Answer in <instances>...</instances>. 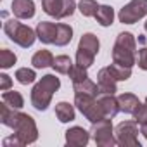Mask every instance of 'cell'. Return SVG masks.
<instances>
[{"label": "cell", "instance_id": "1", "mask_svg": "<svg viewBox=\"0 0 147 147\" xmlns=\"http://www.w3.org/2000/svg\"><path fill=\"white\" fill-rule=\"evenodd\" d=\"M61 88V80L55 75H43L31 88V106L36 111H47L54 94Z\"/></svg>", "mask_w": 147, "mask_h": 147}, {"label": "cell", "instance_id": "2", "mask_svg": "<svg viewBox=\"0 0 147 147\" xmlns=\"http://www.w3.org/2000/svg\"><path fill=\"white\" fill-rule=\"evenodd\" d=\"M4 31H5V35L9 36L11 42H14L16 45H19L23 49H30L35 43V40L38 38L36 30H31L30 26L19 23L18 18L16 19H7L4 23Z\"/></svg>", "mask_w": 147, "mask_h": 147}, {"label": "cell", "instance_id": "3", "mask_svg": "<svg viewBox=\"0 0 147 147\" xmlns=\"http://www.w3.org/2000/svg\"><path fill=\"white\" fill-rule=\"evenodd\" d=\"M75 106L78 107V111L90 121V123H97L99 119L106 118L104 111L97 100V97L88 95V94H75Z\"/></svg>", "mask_w": 147, "mask_h": 147}, {"label": "cell", "instance_id": "4", "mask_svg": "<svg viewBox=\"0 0 147 147\" xmlns=\"http://www.w3.org/2000/svg\"><path fill=\"white\" fill-rule=\"evenodd\" d=\"M90 135H92L94 142L99 147H113V145H118V140H116V135H114V128H113L111 118H102L97 123H92Z\"/></svg>", "mask_w": 147, "mask_h": 147}, {"label": "cell", "instance_id": "5", "mask_svg": "<svg viewBox=\"0 0 147 147\" xmlns=\"http://www.w3.org/2000/svg\"><path fill=\"white\" fill-rule=\"evenodd\" d=\"M147 16V0H130L118 12V19L123 24H135Z\"/></svg>", "mask_w": 147, "mask_h": 147}, {"label": "cell", "instance_id": "6", "mask_svg": "<svg viewBox=\"0 0 147 147\" xmlns=\"http://www.w3.org/2000/svg\"><path fill=\"white\" fill-rule=\"evenodd\" d=\"M14 133L24 142V145H30V144H35L38 140V128H36V123L35 119L26 114V113H21L18 123L14 125Z\"/></svg>", "mask_w": 147, "mask_h": 147}, {"label": "cell", "instance_id": "7", "mask_svg": "<svg viewBox=\"0 0 147 147\" xmlns=\"http://www.w3.org/2000/svg\"><path fill=\"white\" fill-rule=\"evenodd\" d=\"M137 125L138 123L133 119V121H123L116 126L114 135H116L118 145H121V147H140L138 126Z\"/></svg>", "mask_w": 147, "mask_h": 147}, {"label": "cell", "instance_id": "8", "mask_svg": "<svg viewBox=\"0 0 147 147\" xmlns=\"http://www.w3.org/2000/svg\"><path fill=\"white\" fill-rule=\"evenodd\" d=\"M90 131L83 126H71L66 130V145L69 147H85L90 142Z\"/></svg>", "mask_w": 147, "mask_h": 147}, {"label": "cell", "instance_id": "9", "mask_svg": "<svg viewBox=\"0 0 147 147\" xmlns=\"http://www.w3.org/2000/svg\"><path fill=\"white\" fill-rule=\"evenodd\" d=\"M113 62L126 66V67H133L137 64V52L131 49H126L123 45L114 43L113 47Z\"/></svg>", "mask_w": 147, "mask_h": 147}, {"label": "cell", "instance_id": "10", "mask_svg": "<svg viewBox=\"0 0 147 147\" xmlns=\"http://www.w3.org/2000/svg\"><path fill=\"white\" fill-rule=\"evenodd\" d=\"M116 78L111 75L109 67H102L97 73V85H99V95L102 94H116L118 87H116Z\"/></svg>", "mask_w": 147, "mask_h": 147}, {"label": "cell", "instance_id": "11", "mask_svg": "<svg viewBox=\"0 0 147 147\" xmlns=\"http://www.w3.org/2000/svg\"><path fill=\"white\" fill-rule=\"evenodd\" d=\"M11 11L18 19H31L36 12V7L33 0H12Z\"/></svg>", "mask_w": 147, "mask_h": 147}, {"label": "cell", "instance_id": "12", "mask_svg": "<svg viewBox=\"0 0 147 147\" xmlns=\"http://www.w3.org/2000/svg\"><path fill=\"white\" fill-rule=\"evenodd\" d=\"M55 33H57V23L52 21H40L36 24V36L42 43L50 45L55 42Z\"/></svg>", "mask_w": 147, "mask_h": 147}, {"label": "cell", "instance_id": "13", "mask_svg": "<svg viewBox=\"0 0 147 147\" xmlns=\"http://www.w3.org/2000/svg\"><path fill=\"white\" fill-rule=\"evenodd\" d=\"M97 100H99V104H100L106 118H114L119 113L118 97H114V94H102V95L97 97Z\"/></svg>", "mask_w": 147, "mask_h": 147}, {"label": "cell", "instance_id": "14", "mask_svg": "<svg viewBox=\"0 0 147 147\" xmlns=\"http://www.w3.org/2000/svg\"><path fill=\"white\" fill-rule=\"evenodd\" d=\"M19 116H21L19 109H14V107H11L9 104H5L2 100V104H0V123L9 126V128H14V125L18 123Z\"/></svg>", "mask_w": 147, "mask_h": 147}, {"label": "cell", "instance_id": "15", "mask_svg": "<svg viewBox=\"0 0 147 147\" xmlns=\"http://www.w3.org/2000/svg\"><path fill=\"white\" fill-rule=\"evenodd\" d=\"M42 9L47 16L54 19H64V0H42Z\"/></svg>", "mask_w": 147, "mask_h": 147}, {"label": "cell", "instance_id": "16", "mask_svg": "<svg viewBox=\"0 0 147 147\" xmlns=\"http://www.w3.org/2000/svg\"><path fill=\"white\" fill-rule=\"evenodd\" d=\"M55 116L61 123H71L75 121L76 113H75V106H71L69 102H57L55 104Z\"/></svg>", "mask_w": 147, "mask_h": 147}, {"label": "cell", "instance_id": "17", "mask_svg": "<svg viewBox=\"0 0 147 147\" xmlns=\"http://www.w3.org/2000/svg\"><path fill=\"white\" fill-rule=\"evenodd\" d=\"M118 104H119V111L121 113H126V114H133V111L137 109V106L140 104L138 97L133 95V94H119L118 95Z\"/></svg>", "mask_w": 147, "mask_h": 147}, {"label": "cell", "instance_id": "18", "mask_svg": "<svg viewBox=\"0 0 147 147\" xmlns=\"http://www.w3.org/2000/svg\"><path fill=\"white\" fill-rule=\"evenodd\" d=\"M73 40V28L66 23H57V33H55V42L54 45L57 47H66Z\"/></svg>", "mask_w": 147, "mask_h": 147}, {"label": "cell", "instance_id": "19", "mask_svg": "<svg viewBox=\"0 0 147 147\" xmlns=\"http://www.w3.org/2000/svg\"><path fill=\"white\" fill-rule=\"evenodd\" d=\"M78 49H83V50L97 55L99 49H100V42H99V38L94 33H83L82 38H80V42H78Z\"/></svg>", "mask_w": 147, "mask_h": 147}, {"label": "cell", "instance_id": "20", "mask_svg": "<svg viewBox=\"0 0 147 147\" xmlns=\"http://www.w3.org/2000/svg\"><path fill=\"white\" fill-rule=\"evenodd\" d=\"M52 62H54V55H52L50 50H45V49L35 52L33 57H31V64H33L35 69H45L49 66L52 67Z\"/></svg>", "mask_w": 147, "mask_h": 147}, {"label": "cell", "instance_id": "21", "mask_svg": "<svg viewBox=\"0 0 147 147\" xmlns=\"http://www.w3.org/2000/svg\"><path fill=\"white\" fill-rule=\"evenodd\" d=\"M95 21L102 26V28H107L114 23V9L111 5H100L97 9V14H95Z\"/></svg>", "mask_w": 147, "mask_h": 147}, {"label": "cell", "instance_id": "22", "mask_svg": "<svg viewBox=\"0 0 147 147\" xmlns=\"http://www.w3.org/2000/svg\"><path fill=\"white\" fill-rule=\"evenodd\" d=\"M73 90H75V94H88V95L99 97V85L95 82H92L90 78H87L80 83H73Z\"/></svg>", "mask_w": 147, "mask_h": 147}, {"label": "cell", "instance_id": "23", "mask_svg": "<svg viewBox=\"0 0 147 147\" xmlns=\"http://www.w3.org/2000/svg\"><path fill=\"white\" fill-rule=\"evenodd\" d=\"M73 66L75 64H73L69 55H57V57H54V62H52V69L55 73H59V75H69Z\"/></svg>", "mask_w": 147, "mask_h": 147}, {"label": "cell", "instance_id": "24", "mask_svg": "<svg viewBox=\"0 0 147 147\" xmlns=\"http://www.w3.org/2000/svg\"><path fill=\"white\" fill-rule=\"evenodd\" d=\"M2 100H4L5 104H9L11 107H14V109H21V107L24 106L23 95H21L18 90H11V88L2 94Z\"/></svg>", "mask_w": 147, "mask_h": 147}, {"label": "cell", "instance_id": "25", "mask_svg": "<svg viewBox=\"0 0 147 147\" xmlns=\"http://www.w3.org/2000/svg\"><path fill=\"white\" fill-rule=\"evenodd\" d=\"M109 71H111V75L116 78V82H126L130 76H131V67H126V66H121V64H109L107 66Z\"/></svg>", "mask_w": 147, "mask_h": 147}, {"label": "cell", "instance_id": "26", "mask_svg": "<svg viewBox=\"0 0 147 147\" xmlns=\"http://www.w3.org/2000/svg\"><path fill=\"white\" fill-rule=\"evenodd\" d=\"M99 7L100 5L97 4V0H80V2H78V11L85 18H95Z\"/></svg>", "mask_w": 147, "mask_h": 147}, {"label": "cell", "instance_id": "27", "mask_svg": "<svg viewBox=\"0 0 147 147\" xmlns=\"http://www.w3.org/2000/svg\"><path fill=\"white\" fill-rule=\"evenodd\" d=\"M14 78L21 85H30V83H33L36 80V73H35V69H30V67H19L16 71Z\"/></svg>", "mask_w": 147, "mask_h": 147}, {"label": "cell", "instance_id": "28", "mask_svg": "<svg viewBox=\"0 0 147 147\" xmlns=\"http://www.w3.org/2000/svg\"><path fill=\"white\" fill-rule=\"evenodd\" d=\"M16 62H18V55L12 50H9V49H2V50H0V67H2V69H9Z\"/></svg>", "mask_w": 147, "mask_h": 147}, {"label": "cell", "instance_id": "29", "mask_svg": "<svg viewBox=\"0 0 147 147\" xmlns=\"http://www.w3.org/2000/svg\"><path fill=\"white\" fill-rule=\"evenodd\" d=\"M114 43L123 45V47L131 49V50H135V52H137V42H135V36H133L130 31H121V33L116 36V42H114Z\"/></svg>", "mask_w": 147, "mask_h": 147}, {"label": "cell", "instance_id": "30", "mask_svg": "<svg viewBox=\"0 0 147 147\" xmlns=\"http://www.w3.org/2000/svg\"><path fill=\"white\" fill-rule=\"evenodd\" d=\"M94 61H95V55H94V54H90V52H87V50H83V49H76V64H78V66L88 69V67L94 64Z\"/></svg>", "mask_w": 147, "mask_h": 147}, {"label": "cell", "instance_id": "31", "mask_svg": "<svg viewBox=\"0 0 147 147\" xmlns=\"http://www.w3.org/2000/svg\"><path fill=\"white\" fill-rule=\"evenodd\" d=\"M67 76L71 78L73 83H80V82H83V80L88 78V73H87V67H82V66L75 64V66L71 67V71H69Z\"/></svg>", "mask_w": 147, "mask_h": 147}, {"label": "cell", "instance_id": "32", "mask_svg": "<svg viewBox=\"0 0 147 147\" xmlns=\"http://www.w3.org/2000/svg\"><path fill=\"white\" fill-rule=\"evenodd\" d=\"M133 119L138 123V126L147 123V102H144V104L140 102L137 106V109L133 111Z\"/></svg>", "mask_w": 147, "mask_h": 147}, {"label": "cell", "instance_id": "33", "mask_svg": "<svg viewBox=\"0 0 147 147\" xmlns=\"http://www.w3.org/2000/svg\"><path fill=\"white\" fill-rule=\"evenodd\" d=\"M2 145H4V147H23L24 142H23L16 133H12L11 137H5V138L2 140Z\"/></svg>", "mask_w": 147, "mask_h": 147}, {"label": "cell", "instance_id": "34", "mask_svg": "<svg viewBox=\"0 0 147 147\" xmlns=\"http://www.w3.org/2000/svg\"><path fill=\"white\" fill-rule=\"evenodd\" d=\"M137 66L142 71H147V47L138 50V57H137Z\"/></svg>", "mask_w": 147, "mask_h": 147}, {"label": "cell", "instance_id": "35", "mask_svg": "<svg viewBox=\"0 0 147 147\" xmlns=\"http://www.w3.org/2000/svg\"><path fill=\"white\" fill-rule=\"evenodd\" d=\"M11 87H12V78H11L9 75H5V73H2V75H0V90L5 92V90H9Z\"/></svg>", "mask_w": 147, "mask_h": 147}, {"label": "cell", "instance_id": "36", "mask_svg": "<svg viewBox=\"0 0 147 147\" xmlns=\"http://www.w3.org/2000/svg\"><path fill=\"white\" fill-rule=\"evenodd\" d=\"M140 133L147 138V123H145V125H140Z\"/></svg>", "mask_w": 147, "mask_h": 147}, {"label": "cell", "instance_id": "37", "mask_svg": "<svg viewBox=\"0 0 147 147\" xmlns=\"http://www.w3.org/2000/svg\"><path fill=\"white\" fill-rule=\"evenodd\" d=\"M144 30H145V33H147V19H145V23H144Z\"/></svg>", "mask_w": 147, "mask_h": 147}]
</instances>
